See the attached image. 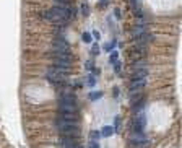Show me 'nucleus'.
Here are the masks:
<instances>
[{
	"instance_id": "1",
	"label": "nucleus",
	"mask_w": 182,
	"mask_h": 148,
	"mask_svg": "<svg viewBox=\"0 0 182 148\" xmlns=\"http://www.w3.org/2000/svg\"><path fill=\"white\" fill-rule=\"evenodd\" d=\"M55 125H57L58 132H60L64 137H73V138L80 137V127H78L77 122H67V121L55 119Z\"/></svg>"
},
{
	"instance_id": "2",
	"label": "nucleus",
	"mask_w": 182,
	"mask_h": 148,
	"mask_svg": "<svg viewBox=\"0 0 182 148\" xmlns=\"http://www.w3.org/2000/svg\"><path fill=\"white\" fill-rule=\"evenodd\" d=\"M46 78L51 83H54V85H64V83L67 82V80H65L67 78L65 72L58 70L57 67H49V69L46 70Z\"/></svg>"
},
{
	"instance_id": "3",
	"label": "nucleus",
	"mask_w": 182,
	"mask_h": 148,
	"mask_svg": "<svg viewBox=\"0 0 182 148\" xmlns=\"http://www.w3.org/2000/svg\"><path fill=\"white\" fill-rule=\"evenodd\" d=\"M57 109H58V114H77L78 106L77 103H58Z\"/></svg>"
},
{
	"instance_id": "4",
	"label": "nucleus",
	"mask_w": 182,
	"mask_h": 148,
	"mask_svg": "<svg viewBox=\"0 0 182 148\" xmlns=\"http://www.w3.org/2000/svg\"><path fill=\"white\" fill-rule=\"evenodd\" d=\"M54 65L62 72H70L72 69V59H54Z\"/></svg>"
},
{
	"instance_id": "5",
	"label": "nucleus",
	"mask_w": 182,
	"mask_h": 148,
	"mask_svg": "<svg viewBox=\"0 0 182 148\" xmlns=\"http://www.w3.org/2000/svg\"><path fill=\"white\" fill-rule=\"evenodd\" d=\"M146 85V78H133L129 83V91H142Z\"/></svg>"
},
{
	"instance_id": "6",
	"label": "nucleus",
	"mask_w": 182,
	"mask_h": 148,
	"mask_svg": "<svg viewBox=\"0 0 182 148\" xmlns=\"http://www.w3.org/2000/svg\"><path fill=\"white\" fill-rule=\"evenodd\" d=\"M58 145H60V148H75L77 147V138L73 137H64L62 135L60 140H58Z\"/></svg>"
},
{
	"instance_id": "7",
	"label": "nucleus",
	"mask_w": 182,
	"mask_h": 148,
	"mask_svg": "<svg viewBox=\"0 0 182 148\" xmlns=\"http://www.w3.org/2000/svg\"><path fill=\"white\" fill-rule=\"evenodd\" d=\"M58 103H77V98L70 91H64L58 95Z\"/></svg>"
},
{
	"instance_id": "8",
	"label": "nucleus",
	"mask_w": 182,
	"mask_h": 148,
	"mask_svg": "<svg viewBox=\"0 0 182 148\" xmlns=\"http://www.w3.org/2000/svg\"><path fill=\"white\" fill-rule=\"evenodd\" d=\"M132 69H133V72H136V70H143V69H148V64H146V60L143 59V57H140V59L133 60Z\"/></svg>"
},
{
	"instance_id": "9",
	"label": "nucleus",
	"mask_w": 182,
	"mask_h": 148,
	"mask_svg": "<svg viewBox=\"0 0 182 148\" xmlns=\"http://www.w3.org/2000/svg\"><path fill=\"white\" fill-rule=\"evenodd\" d=\"M52 47H57V49H65V51L70 49L68 43H67L65 39H62V38H55V39H54V44H52Z\"/></svg>"
},
{
	"instance_id": "10",
	"label": "nucleus",
	"mask_w": 182,
	"mask_h": 148,
	"mask_svg": "<svg viewBox=\"0 0 182 148\" xmlns=\"http://www.w3.org/2000/svg\"><path fill=\"white\" fill-rule=\"evenodd\" d=\"M129 98H130V104H136L138 101H142L143 99V93L142 91H130L129 93Z\"/></svg>"
},
{
	"instance_id": "11",
	"label": "nucleus",
	"mask_w": 182,
	"mask_h": 148,
	"mask_svg": "<svg viewBox=\"0 0 182 148\" xmlns=\"http://www.w3.org/2000/svg\"><path fill=\"white\" fill-rule=\"evenodd\" d=\"M57 119H60V121H67V122H77V114H58Z\"/></svg>"
},
{
	"instance_id": "12",
	"label": "nucleus",
	"mask_w": 182,
	"mask_h": 148,
	"mask_svg": "<svg viewBox=\"0 0 182 148\" xmlns=\"http://www.w3.org/2000/svg\"><path fill=\"white\" fill-rule=\"evenodd\" d=\"M112 134H114V127H110V125H106V127H103V130H101L103 137H110Z\"/></svg>"
},
{
	"instance_id": "13",
	"label": "nucleus",
	"mask_w": 182,
	"mask_h": 148,
	"mask_svg": "<svg viewBox=\"0 0 182 148\" xmlns=\"http://www.w3.org/2000/svg\"><path fill=\"white\" fill-rule=\"evenodd\" d=\"M148 77V69H143V70H136L133 73V78H146Z\"/></svg>"
},
{
	"instance_id": "14",
	"label": "nucleus",
	"mask_w": 182,
	"mask_h": 148,
	"mask_svg": "<svg viewBox=\"0 0 182 148\" xmlns=\"http://www.w3.org/2000/svg\"><path fill=\"white\" fill-rule=\"evenodd\" d=\"M109 62H110V64H116V62H119V54H117V51H112V52H110Z\"/></svg>"
},
{
	"instance_id": "15",
	"label": "nucleus",
	"mask_w": 182,
	"mask_h": 148,
	"mask_svg": "<svg viewBox=\"0 0 182 148\" xmlns=\"http://www.w3.org/2000/svg\"><path fill=\"white\" fill-rule=\"evenodd\" d=\"M101 96H103V91H93L90 93V99L91 101H96V99H99Z\"/></svg>"
},
{
	"instance_id": "16",
	"label": "nucleus",
	"mask_w": 182,
	"mask_h": 148,
	"mask_svg": "<svg viewBox=\"0 0 182 148\" xmlns=\"http://www.w3.org/2000/svg\"><path fill=\"white\" fill-rule=\"evenodd\" d=\"M99 137H101V132H98V130H93V132L90 134V140L98 142V140H99Z\"/></svg>"
},
{
	"instance_id": "17",
	"label": "nucleus",
	"mask_w": 182,
	"mask_h": 148,
	"mask_svg": "<svg viewBox=\"0 0 182 148\" xmlns=\"http://www.w3.org/2000/svg\"><path fill=\"white\" fill-rule=\"evenodd\" d=\"M83 43H86V44H91V41H93V38H91V33H83Z\"/></svg>"
},
{
	"instance_id": "18",
	"label": "nucleus",
	"mask_w": 182,
	"mask_h": 148,
	"mask_svg": "<svg viewBox=\"0 0 182 148\" xmlns=\"http://www.w3.org/2000/svg\"><path fill=\"white\" fill-rule=\"evenodd\" d=\"M119 127H120V117L116 116L114 117V130H119Z\"/></svg>"
},
{
	"instance_id": "19",
	"label": "nucleus",
	"mask_w": 182,
	"mask_h": 148,
	"mask_svg": "<svg viewBox=\"0 0 182 148\" xmlns=\"http://www.w3.org/2000/svg\"><path fill=\"white\" fill-rule=\"evenodd\" d=\"M81 10H83V15L88 17L90 15V8H88V4H81Z\"/></svg>"
},
{
	"instance_id": "20",
	"label": "nucleus",
	"mask_w": 182,
	"mask_h": 148,
	"mask_svg": "<svg viewBox=\"0 0 182 148\" xmlns=\"http://www.w3.org/2000/svg\"><path fill=\"white\" fill-rule=\"evenodd\" d=\"M86 80H88L86 83H88L90 86H94V85H96V78H94V77H88Z\"/></svg>"
},
{
	"instance_id": "21",
	"label": "nucleus",
	"mask_w": 182,
	"mask_h": 148,
	"mask_svg": "<svg viewBox=\"0 0 182 148\" xmlns=\"http://www.w3.org/2000/svg\"><path fill=\"white\" fill-rule=\"evenodd\" d=\"M120 67H122V65H120V62H116V64H114V72L120 73Z\"/></svg>"
},
{
	"instance_id": "22",
	"label": "nucleus",
	"mask_w": 182,
	"mask_h": 148,
	"mask_svg": "<svg viewBox=\"0 0 182 148\" xmlns=\"http://www.w3.org/2000/svg\"><path fill=\"white\" fill-rule=\"evenodd\" d=\"M90 148H99V143L94 140H90Z\"/></svg>"
},
{
	"instance_id": "23",
	"label": "nucleus",
	"mask_w": 182,
	"mask_h": 148,
	"mask_svg": "<svg viewBox=\"0 0 182 148\" xmlns=\"http://www.w3.org/2000/svg\"><path fill=\"white\" fill-rule=\"evenodd\" d=\"M114 46H116V41H112V43H110V44H107V46H104V49H106V51H110Z\"/></svg>"
},
{
	"instance_id": "24",
	"label": "nucleus",
	"mask_w": 182,
	"mask_h": 148,
	"mask_svg": "<svg viewBox=\"0 0 182 148\" xmlns=\"http://www.w3.org/2000/svg\"><path fill=\"white\" fill-rule=\"evenodd\" d=\"M98 52H99V47H98L96 43H94V44H93V54H98Z\"/></svg>"
},
{
	"instance_id": "25",
	"label": "nucleus",
	"mask_w": 182,
	"mask_h": 148,
	"mask_svg": "<svg viewBox=\"0 0 182 148\" xmlns=\"http://www.w3.org/2000/svg\"><path fill=\"white\" fill-rule=\"evenodd\" d=\"M93 38H94V39L98 41V39H99V38H101V34L98 33V31H93Z\"/></svg>"
},
{
	"instance_id": "26",
	"label": "nucleus",
	"mask_w": 182,
	"mask_h": 148,
	"mask_svg": "<svg viewBox=\"0 0 182 148\" xmlns=\"http://www.w3.org/2000/svg\"><path fill=\"white\" fill-rule=\"evenodd\" d=\"M114 15H116L117 18H120V10H119V8H116V10H114Z\"/></svg>"
},
{
	"instance_id": "27",
	"label": "nucleus",
	"mask_w": 182,
	"mask_h": 148,
	"mask_svg": "<svg viewBox=\"0 0 182 148\" xmlns=\"http://www.w3.org/2000/svg\"><path fill=\"white\" fill-rule=\"evenodd\" d=\"M86 69L91 70V69H93V64H91V62H86Z\"/></svg>"
},
{
	"instance_id": "28",
	"label": "nucleus",
	"mask_w": 182,
	"mask_h": 148,
	"mask_svg": "<svg viewBox=\"0 0 182 148\" xmlns=\"http://www.w3.org/2000/svg\"><path fill=\"white\" fill-rule=\"evenodd\" d=\"M114 96H116V98L119 96V88H114Z\"/></svg>"
},
{
	"instance_id": "29",
	"label": "nucleus",
	"mask_w": 182,
	"mask_h": 148,
	"mask_svg": "<svg viewBox=\"0 0 182 148\" xmlns=\"http://www.w3.org/2000/svg\"><path fill=\"white\" fill-rule=\"evenodd\" d=\"M75 148H83V147H81V145H77V147H75Z\"/></svg>"
},
{
	"instance_id": "30",
	"label": "nucleus",
	"mask_w": 182,
	"mask_h": 148,
	"mask_svg": "<svg viewBox=\"0 0 182 148\" xmlns=\"http://www.w3.org/2000/svg\"><path fill=\"white\" fill-rule=\"evenodd\" d=\"M103 2H106V0H103Z\"/></svg>"
}]
</instances>
